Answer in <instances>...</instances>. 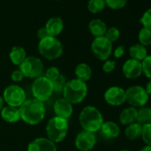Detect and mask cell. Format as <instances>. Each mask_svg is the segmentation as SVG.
I'll list each match as a JSON object with an SVG mask.
<instances>
[{
    "mask_svg": "<svg viewBox=\"0 0 151 151\" xmlns=\"http://www.w3.org/2000/svg\"><path fill=\"white\" fill-rule=\"evenodd\" d=\"M21 119L28 124L35 125L42 122L45 116L44 102L36 99L26 100L19 108Z\"/></svg>",
    "mask_w": 151,
    "mask_h": 151,
    "instance_id": "cell-1",
    "label": "cell"
},
{
    "mask_svg": "<svg viewBox=\"0 0 151 151\" xmlns=\"http://www.w3.org/2000/svg\"><path fill=\"white\" fill-rule=\"evenodd\" d=\"M104 123L101 112L93 106L85 107L79 114V124L84 131L95 133Z\"/></svg>",
    "mask_w": 151,
    "mask_h": 151,
    "instance_id": "cell-2",
    "label": "cell"
},
{
    "mask_svg": "<svg viewBox=\"0 0 151 151\" xmlns=\"http://www.w3.org/2000/svg\"><path fill=\"white\" fill-rule=\"evenodd\" d=\"M88 88L86 83L79 79H71L67 81L62 94L63 98L68 102L73 104H78L82 102L87 95Z\"/></svg>",
    "mask_w": 151,
    "mask_h": 151,
    "instance_id": "cell-3",
    "label": "cell"
},
{
    "mask_svg": "<svg viewBox=\"0 0 151 151\" xmlns=\"http://www.w3.org/2000/svg\"><path fill=\"white\" fill-rule=\"evenodd\" d=\"M45 131L47 139L55 144L61 142L66 138L68 131V119L60 118L58 116L52 117L46 124Z\"/></svg>",
    "mask_w": 151,
    "mask_h": 151,
    "instance_id": "cell-4",
    "label": "cell"
},
{
    "mask_svg": "<svg viewBox=\"0 0 151 151\" xmlns=\"http://www.w3.org/2000/svg\"><path fill=\"white\" fill-rule=\"evenodd\" d=\"M38 52L46 60H53L59 59L62 52L63 47L61 42L55 37H47L39 40Z\"/></svg>",
    "mask_w": 151,
    "mask_h": 151,
    "instance_id": "cell-5",
    "label": "cell"
},
{
    "mask_svg": "<svg viewBox=\"0 0 151 151\" xmlns=\"http://www.w3.org/2000/svg\"><path fill=\"white\" fill-rule=\"evenodd\" d=\"M31 92L34 99L42 102L48 101L53 93L52 82L48 80L44 76L37 78L31 86Z\"/></svg>",
    "mask_w": 151,
    "mask_h": 151,
    "instance_id": "cell-6",
    "label": "cell"
},
{
    "mask_svg": "<svg viewBox=\"0 0 151 151\" xmlns=\"http://www.w3.org/2000/svg\"><path fill=\"white\" fill-rule=\"evenodd\" d=\"M126 94V102L131 107L133 108H141L147 105L149 95L147 94L145 87L141 86H132L125 90Z\"/></svg>",
    "mask_w": 151,
    "mask_h": 151,
    "instance_id": "cell-7",
    "label": "cell"
},
{
    "mask_svg": "<svg viewBox=\"0 0 151 151\" xmlns=\"http://www.w3.org/2000/svg\"><path fill=\"white\" fill-rule=\"evenodd\" d=\"M19 69L22 72L24 78H37L41 77L44 71V64L39 58L29 56L19 66Z\"/></svg>",
    "mask_w": 151,
    "mask_h": 151,
    "instance_id": "cell-8",
    "label": "cell"
},
{
    "mask_svg": "<svg viewBox=\"0 0 151 151\" xmlns=\"http://www.w3.org/2000/svg\"><path fill=\"white\" fill-rule=\"evenodd\" d=\"M4 101L7 104V106L20 108L27 100L25 91L17 85H11L7 86L3 93Z\"/></svg>",
    "mask_w": 151,
    "mask_h": 151,
    "instance_id": "cell-9",
    "label": "cell"
},
{
    "mask_svg": "<svg viewBox=\"0 0 151 151\" xmlns=\"http://www.w3.org/2000/svg\"><path fill=\"white\" fill-rule=\"evenodd\" d=\"M91 50L98 60L105 61L112 54L113 45L105 37H94L91 44Z\"/></svg>",
    "mask_w": 151,
    "mask_h": 151,
    "instance_id": "cell-10",
    "label": "cell"
},
{
    "mask_svg": "<svg viewBox=\"0 0 151 151\" xmlns=\"http://www.w3.org/2000/svg\"><path fill=\"white\" fill-rule=\"evenodd\" d=\"M104 100L110 106H121L126 102L125 90L120 86H111L104 93Z\"/></svg>",
    "mask_w": 151,
    "mask_h": 151,
    "instance_id": "cell-11",
    "label": "cell"
},
{
    "mask_svg": "<svg viewBox=\"0 0 151 151\" xmlns=\"http://www.w3.org/2000/svg\"><path fill=\"white\" fill-rule=\"evenodd\" d=\"M97 143V138L93 132L81 131L75 139V146L80 151H90Z\"/></svg>",
    "mask_w": 151,
    "mask_h": 151,
    "instance_id": "cell-12",
    "label": "cell"
},
{
    "mask_svg": "<svg viewBox=\"0 0 151 151\" xmlns=\"http://www.w3.org/2000/svg\"><path fill=\"white\" fill-rule=\"evenodd\" d=\"M122 72L127 79H136L142 75L141 62L130 58L124 63Z\"/></svg>",
    "mask_w": 151,
    "mask_h": 151,
    "instance_id": "cell-13",
    "label": "cell"
},
{
    "mask_svg": "<svg viewBox=\"0 0 151 151\" xmlns=\"http://www.w3.org/2000/svg\"><path fill=\"white\" fill-rule=\"evenodd\" d=\"M27 151H57V147L54 142L47 138H37L29 145Z\"/></svg>",
    "mask_w": 151,
    "mask_h": 151,
    "instance_id": "cell-14",
    "label": "cell"
},
{
    "mask_svg": "<svg viewBox=\"0 0 151 151\" xmlns=\"http://www.w3.org/2000/svg\"><path fill=\"white\" fill-rule=\"evenodd\" d=\"M53 110L55 116L68 119L73 113V106L64 98L58 99L53 104Z\"/></svg>",
    "mask_w": 151,
    "mask_h": 151,
    "instance_id": "cell-15",
    "label": "cell"
},
{
    "mask_svg": "<svg viewBox=\"0 0 151 151\" xmlns=\"http://www.w3.org/2000/svg\"><path fill=\"white\" fill-rule=\"evenodd\" d=\"M48 35L50 37H57L59 36L63 29H64V22L63 20L60 17L55 16V17H51L45 23V26Z\"/></svg>",
    "mask_w": 151,
    "mask_h": 151,
    "instance_id": "cell-16",
    "label": "cell"
},
{
    "mask_svg": "<svg viewBox=\"0 0 151 151\" xmlns=\"http://www.w3.org/2000/svg\"><path fill=\"white\" fill-rule=\"evenodd\" d=\"M101 135L108 139H116L120 135L121 130L119 125L113 121H107L104 122L100 129Z\"/></svg>",
    "mask_w": 151,
    "mask_h": 151,
    "instance_id": "cell-17",
    "label": "cell"
},
{
    "mask_svg": "<svg viewBox=\"0 0 151 151\" xmlns=\"http://www.w3.org/2000/svg\"><path fill=\"white\" fill-rule=\"evenodd\" d=\"M137 111L138 109L133 107H128L122 110L119 115V122L123 125H129L137 121Z\"/></svg>",
    "mask_w": 151,
    "mask_h": 151,
    "instance_id": "cell-18",
    "label": "cell"
},
{
    "mask_svg": "<svg viewBox=\"0 0 151 151\" xmlns=\"http://www.w3.org/2000/svg\"><path fill=\"white\" fill-rule=\"evenodd\" d=\"M88 29H89L90 33L94 37H104L105 36V33L108 29V27L102 20L94 19L89 22Z\"/></svg>",
    "mask_w": 151,
    "mask_h": 151,
    "instance_id": "cell-19",
    "label": "cell"
},
{
    "mask_svg": "<svg viewBox=\"0 0 151 151\" xmlns=\"http://www.w3.org/2000/svg\"><path fill=\"white\" fill-rule=\"evenodd\" d=\"M0 112H1V117L3 118V120H5L7 123L14 124L21 119L19 108L6 106L4 107Z\"/></svg>",
    "mask_w": 151,
    "mask_h": 151,
    "instance_id": "cell-20",
    "label": "cell"
},
{
    "mask_svg": "<svg viewBox=\"0 0 151 151\" xmlns=\"http://www.w3.org/2000/svg\"><path fill=\"white\" fill-rule=\"evenodd\" d=\"M92 68L87 63H79L77 65L75 68V75L77 77V79H79L85 83L89 81L92 78Z\"/></svg>",
    "mask_w": 151,
    "mask_h": 151,
    "instance_id": "cell-21",
    "label": "cell"
},
{
    "mask_svg": "<svg viewBox=\"0 0 151 151\" xmlns=\"http://www.w3.org/2000/svg\"><path fill=\"white\" fill-rule=\"evenodd\" d=\"M9 58L14 65L20 66L27 58V53L22 46H14L9 52Z\"/></svg>",
    "mask_w": 151,
    "mask_h": 151,
    "instance_id": "cell-22",
    "label": "cell"
},
{
    "mask_svg": "<svg viewBox=\"0 0 151 151\" xmlns=\"http://www.w3.org/2000/svg\"><path fill=\"white\" fill-rule=\"evenodd\" d=\"M129 54L131 59L139 60L140 62L148 55L147 47L141 45L140 44H135L131 45L129 48Z\"/></svg>",
    "mask_w": 151,
    "mask_h": 151,
    "instance_id": "cell-23",
    "label": "cell"
},
{
    "mask_svg": "<svg viewBox=\"0 0 151 151\" xmlns=\"http://www.w3.org/2000/svg\"><path fill=\"white\" fill-rule=\"evenodd\" d=\"M141 132H142V125L137 122L127 125L124 130V135L126 139L130 140H135L140 138Z\"/></svg>",
    "mask_w": 151,
    "mask_h": 151,
    "instance_id": "cell-24",
    "label": "cell"
},
{
    "mask_svg": "<svg viewBox=\"0 0 151 151\" xmlns=\"http://www.w3.org/2000/svg\"><path fill=\"white\" fill-rule=\"evenodd\" d=\"M137 123L141 125L151 124V107L144 106L138 109L137 111Z\"/></svg>",
    "mask_w": 151,
    "mask_h": 151,
    "instance_id": "cell-25",
    "label": "cell"
},
{
    "mask_svg": "<svg viewBox=\"0 0 151 151\" xmlns=\"http://www.w3.org/2000/svg\"><path fill=\"white\" fill-rule=\"evenodd\" d=\"M106 7L104 0H89L87 3V9L91 14H96L101 13Z\"/></svg>",
    "mask_w": 151,
    "mask_h": 151,
    "instance_id": "cell-26",
    "label": "cell"
},
{
    "mask_svg": "<svg viewBox=\"0 0 151 151\" xmlns=\"http://www.w3.org/2000/svg\"><path fill=\"white\" fill-rule=\"evenodd\" d=\"M138 39H139V44L141 45L147 47L151 45V29H146V28H141L139 31L138 34Z\"/></svg>",
    "mask_w": 151,
    "mask_h": 151,
    "instance_id": "cell-27",
    "label": "cell"
},
{
    "mask_svg": "<svg viewBox=\"0 0 151 151\" xmlns=\"http://www.w3.org/2000/svg\"><path fill=\"white\" fill-rule=\"evenodd\" d=\"M106 6L112 10H120L125 7L128 0H104Z\"/></svg>",
    "mask_w": 151,
    "mask_h": 151,
    "instance_id": "cell-28",
    "label": "cell"
},
{
    "mask_svg": "<svg viewBox=\"0 0 151 151\" xmlns=\"http://www.w3.org/2000/svg\"><path fill=\"white\" fill-rule=\"evenodd\" d=\"M67 83L66 77L60 74V77L52 82V86H53V93H62L64 86Z\"/></svg>",
    "mask_w": 151,
    "mask_h": 151,
    "instance_id": "cell-29",
    "label": "cell"
},
{
    "mask_svg": "<svg viewBox=\"0 0 151 151\" xmlns=\"http://www.w3.org/2000/svg\"><path fill=\"white\" fill-rule=\"evenodd\" d=\"M104 37L113 44L114 42L117 41L120 37V30L116 27H110L107 29Z\"/></svg>",
    "mask_w": 151,
    "mask_h": 151,
    "instance_id": "cell-30",
    "label": "cell"
},
{
    "mask_svg": "<svg viewBox=\"0 0 151 151\" xmlns=\"http://www.w3.org/2000/svg\"><path fill=\"white\" fill-rule=\"evenodd\" d=\"M141 66H142V74H144L145 77L150 80L151 79V55H147L141 61Z\"/></svg>",
    "mask_w": 151,
    "mask_h": 151,
    "instance_id": "cell-31",
    "label": "cell"
},
{
    "mask_svg": "<svg viewBox=\"0 0 151 151\" xmlns=\"http://www.w3.org/2000/svg\"><path fill=\"white\" fill-rule=\"evenodd\" d=\"M141 139L147 146H151V124L142 125Z\"/></svg>",
    "mask_w": 151,
    "mask_h": 151,
    "instance_id": "cell-32",
    "label": "cell"
},
{
    "mask_svg": "<svg viewBox=\"0 0 151 151\" xmlns=\"http://www.w3.org/2000/svg\"><path fill=\"white\" fill-rule=\"evenodd\" d=\"M60 69L57 67H50L49 68L46 69L44 77H45L51 82H53L60 77Z\"/></svg>",
    "mask_w": 151,
    "mask_h": 151,
    "instance_id": "cell-33",
    "label": "cell"
},
{
    "mask_svg": "<svg viewBox=\"0 0 151 151\" xmlns=\"http://www.w3.org/2000/svg\"><path fill=\"white\" fill-rule=\"evenodd\" d=\"M139 22L143 28L151 29V7L144 12L139 19Z\"/></svg>",
    "mask_w": 151,
    "mask_h": 151,
    "instance_id": "cell-34",
    "label": "cell"
},
{
    "mask_svg": "<svg viewBox=\"0 0 151 151\" xmlns=\"http://www.w3.org/2000/svg\"><path fill=\"white\" fill-rule=\"evenodd\" d=\"M116 68V61L112 60H107L102 65V70L104 73H111Z\"/></svg>",
    "mask_w": 151,
    "mask_h": 151,
    "instance_id": "cell-35",
    "label": "cell"
},
{
    "mask_svg": "<svg viewBox=\"0 0 151 151\" xmlns=\"http://www.w3.org/2000/svg\"><path fill=\"white\" fill-rule=\"evenodd\" d=\"M23 78H24V76L19 68L14 70L11 74V79L14 82H21L23 80Z\"/></svg>",
    "mask_w": 151,
    "mask_h": 151,
    "instance_id": "cell-36",
    "label": "cell"
},
{
    "mask_svg": "<svg viewBox=\"0 0 151 151\" xmlns=\"http://www.w3.org/2000/svg\"><path fill=\"white\" fill-rule=\"evenodd\" d=\"M124 52H125V48L124 45H118L112 52H113V55L116 59H120L121 57L124 56Z\"/></svg>",
    "mask_w": 151,
    "mask_h": 151,
    "instance_id": "cell-37",
    "label": "cell"
},
{
    "mask_svg": "<svg viewBox=\"0 0 151 151\" xmlns=\"http://www.w3.org/2000/svg\"><path fill=\"white\" fill-rule=\"evenodd\" d=\"M37 37H38L39 40L44 39V38L49 37V35H48V33H47V31H46V29H45V27H44V28H40V29L37 30Z\"/></svg>",
    "mask_w": 151,
    "mask_h": 151,
    "instance_id": "cell-38",
    "label": "cell"
},
{
    "mask_svg": "<svg viewBox=\"0 0 151 151\" xmlns=\"http://www.w3.org/2000/svg\"><path fill=\"white\" fill-rule=\"evenodd\" d=\"M145 89H146L147 94L150 96V95H151V79L147 83V85H146V86H145Z\"/></svg>",
    "mask_w": 151,
    "mask_h": 151,
    "instance_id": "cell-39",
    "label": "cell"
},
{
    "mask_svg": "<svg viewBox=\"0 0 151 151\" xmlns=\"http://www.w3.org/2000/svg\"><path fill=\"white\" fill-rule=\"evenodd\" d=\"M139 151H151V146L146 145V146H144L143 147H141V148L139 149Z\"/></svg>",
    "mask_w": 151,
    "mask_h": 151,
    "instance_id": "cell-40",
    "label": "cell"
},
{
    "mask_svg": "<svg viewBox=\"0 0 151 151\" xmlns=\"http://www.w3.org/2000/svg\"><path fill=\"white\" fill-rule=\"evenodd\" d=\"M4 103H5L4 99H3V97L1 95H0V111H1L2 109L4 108Z\"/></svg>",
    "mask_w": 151,
    "mask_h": 151,
    "instance_id": "cell-41",
    "label": "cell"
},
{
    "mask_svg": "<svg viewBox=\"0 0 151 151\" xmlns=\"http://www.w3.org/2000/svg\"><path fill=\"white\" fill-rule=\"evenodd\" d=\"M120 151H130V150H128V149H122V150H120Z\"/></svg>",
    "mask_w": 151,
    "mask_h": 151,
    "instance_id": "cell-42",
    "label": "cell"
},
{
    "mask_svg": "<svg viewBox=\"0 0 151 151\" xmlns=\"http://www.w3.org/2000/svg\"><path fill=\"white\" fill-rule=\"evenodd\" d=\"M55 1H60V0H55Z\"/></svg>",
    "mask_w": 151,
    "mask_h": 151,
    "instance_id": "cell-43",
    "label": "cell"
}]
</instances>
